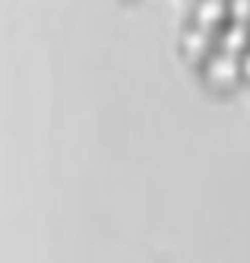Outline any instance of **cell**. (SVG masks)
<instances>
[{"mask_svg": "<svg viewBox=\"0 0 250 263\" xmlns=\"http://www.w3.org/2000/svg\"><path fill=\"white\" fill-rule=\"evenodd\" d=\"M228 13H232L235 23H244L250 20V0H228Z\"/></svg>", "mask_w": 250, "mask_h": 263, "instance_id": "5b68a950", "label": "cell"}, {"mask_svg": "<svg viewBox=\"0 0 250 263\" xmlns=\"http://www.w3.org/2000/svg\"><path fill=\"white\" fill-rule=\"evenodd\" d=\"M228 16V4L225 0H200L197 4V26L213 32L216 26H222V20Z\"/></svg>", "mask_w": 250, "mask_h": 263, "instance_id": "3957f363", "label": "cell"}, {"mask_svg": "<svg viewBox=\"0 0 250 263\" xmlns=\"http://www.w3.org/2000/svg\"><path fill=\"white\" fill-rule=\"evenodd\" d=\"M206 77L216 86H232L241 77V64H238V58H232V54L216 51V54H209V61H206Z\"/></svg>", "mask_w": 250, "mask_h": 263, "instance_id": "6da1fadb", "label": "cell"}, {"mask_svg": "<svg viewBox=\"0 0 250 263\" xmlns=\"http://www.w3.org/2000/svg\"><path fill=\"white\" fill-rule=\"evenodd\" d=\"M247 42H250V29L244 26V23H232L222 35H219V51L222 54H232V58H238V54H244L247 51Z\"/></svg>", "mask_w": 250, "mask_h": 263, "instance_id": "7a4b0ae2", "label": "cell"}, {"mask_svg": "<svg viewBox=\"0 0 250 263\" xmlns=\"http://www.w3.org/2000/svg\"><path fill=\"white\" fill-rule=\"evenodd\" d=\"M238 64H241V77H247V80H250V51H244V54H241V61H238Z\"/></svg>", "mask_w": 250, "mask_h": 263, "instance_id": "8992f818", "label": "cell"}, {"mask_svg": "<svg viewBox=\"0 0 250 263\" xmlns=\"http://www.w3.org/2000/svg\"><path fill=\"white\" fill-rule=\"evenodd\" d=\"M209 48H213V32H206L200 26H190L184 32V51H187V58H206Z\"/></svg>", "mask_w": 250, "mask_h": 263, "instance_id": "277c9868", "label": "cell"}]
</instances>
